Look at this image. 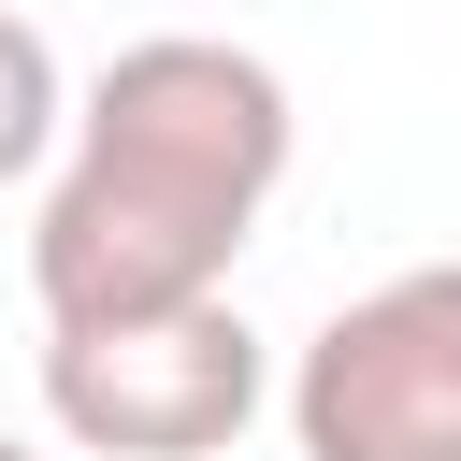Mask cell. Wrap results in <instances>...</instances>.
<instances>
[{"instance_id": "1", "label": "cell", "mask_w": 461, "mask_h": 461, "mask_svg": "<svg viewBox=\"0 0 461 461\" xmlns=\"http://www.w3.org/2000/svg\"><path fill=\"white\" fill-rule=\"evenodd\" d=\"M288 72L216 43V29H144L86 72L72 101V158L29 216V303L43 331L72 317H158V303H216L274 173H288Z\"/></svg>"}, {"instance_id": "2", "label": "cell", "mask_w": 461, "mask_h": 461, "mask_svg": "<svg viewBox=\"0 0 461 461\" xmlns=\"http://www.w3.org/2000/svg\"><path fill=\"white\" fill-rule=\"evenodd\" d=\"M274 360L259 331L216 303H158V317H72L43 331V418L86 447V461H216L245 418H259Z\"/></svg>"}, {"instance_id": "3", "label": "cell", "mask_w": 461, "mask_h": 461, "mask_svg": "<svg viewBox=\"0 0 461 461\" xmlns=\"http://www.w3.org/2000/svg\"><path fill=\"white\" fill-rule=\"evenodd\" d=\"M303 461H461V259H418L317 317L288 360Z\"/></svg>"}, {"instance_id": "4", "label": "cell", "mask_w": 461, "mask_h": 461, "mask_svg": "<svg viewBox=\"0 0 461 461\" xmlns=\"http://www.w3.org/2000/svg\"><path fill=\"white\" fill-rule=\"evenodd\" d=\"M58 144H72V86H58V43H43L29 14H0V187H29Z\"/></svg>"}, {"instance_id": "5", "label": "cell", "mask_w": 461, "mask_h": 461, "mask_svg": "<svg viewBox=\"0 0 461 461\" xmlns=\"http://www.w3.org/2000/svg\"><path fill=\"white\" fill-rule=\"evenodd\" d=\"M0 461H43V447H29V432H0Z\"/></svg>"}]
</instances>
